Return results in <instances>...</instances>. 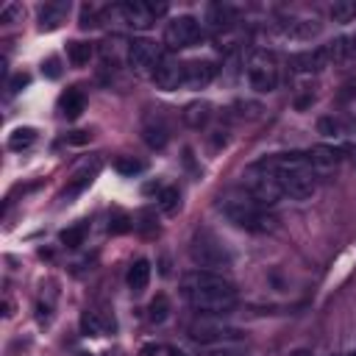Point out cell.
<instances>
[{"label":"cell","instance_id":"cell-1","mask_svg":"<svg viewBox=\"0 0 356 356\" xmlns=\"http://www.w3.org/2000/svg\"><path fill=\"white\" fill-rule=\"evenodd\" d=\"M181 295L197 314L206 317H222L239 303L234 284L211 270H189L181 278Z\"/></svg>","mask_w":356,"mask_h":356},{"label":"cell","instance_id":"cell-2","mask_svg":"<svg viewBox=\"0 0 356 356\" xmlns=\"http://www.w3.org/2000/svg\"><path fill=\"white\" fill-rule=\"evenodd\" d=\"M264 167L275 175V181L284 189V197L289 200H309L317 192V172L312 167L309 153L292 150V153H275L261 159Z\"/></svg>","mask_w":356,"mask_h":356},{"label":"cell","instance_id":"cell-3","mask_svg":"<svg viewBox=\"0 0 356 356\" xmlns=\"http://www.w3.org/2000/svg\"><path fill=\"white\" fill-rule=\"evenodd\" d=\"M220 211L225 214L228 222H234L242 231L250 234H273L278 228V217L261 206L259 200H253L245 189H231L225 195H220Z\"/></svg>","mask_w":356,"mask_h":356},{"label":"cell","instance_id":"cell-4","mask_svg":"<svg viewBox=\"0 0 356 356\" xmlns=\"http://www.w3.org/2000/svg\"><path fill=\"white\" fill-rule=\"evenodd\" d=\"M189 256H192V261H195L200 270H211V273H217V270H222V267L231 264L228 248H225V245L220 242V236H217L214 231H209V228H197V231L192 234V239H189Z\"/></svg>","mask_w":356,"mask_h":356},{"label":"cell","instance_id":"cell-5","mask_svg":"<svg viewBox=\"0 0 356 356\" xmlns=\"http://www.w3.org/2000/svg\"><path fill=\"white\" fill-rule=\"evenodd\" d=\"M189 339H195L203 348H231L245 339V334L228 323H220V317H197L189 325Z\"/></svg>","mask_w":356,"mask_h":356},{"label":"cell","instance_id":"cell-6","mask_svg":"<svg viewBox=\"0 0 356 356\" xmlns=\"http://www.w3.org/2000/svg\"><path fill=\"white\" fill-rule=\"evenodd\" d=\"M242 189L253 197V200H259L261 206H275L281 197H284V189H281V184L275 181V175L264 167V161L259 159V161H253L248 170H245V175H242Z\"/></svg>","mask_w":356,"mask_h":356},{"label":"cell","instance_id":"cell-7","mask_svg":"<svg viewBox=\"0 0 356 356\" xmlns=\"http://www.w3.org/2000/svg\"><path fill=\"white\" fill-rule=\"evenodd\" d=\"M245 72H248V83H250L253 92L270 95L278 86V58H275V53H270V50H250Z\"/></svg>","mask_w":356,"mask_h":356},{"label":"cell","instance_id":"cell-8","mask_svg":"<svg viewBox=\"0 0 356 356\" xmlns=\"http://www.w3.org/2000/svg\"><path fill=\"white\" fill-rule=\"evenodd\" d=\"M200 36H203V25H200L195 17H189V14L172 17V19L167 22V28H164V42H167V47H172V50L192 47L195 42H200Z\"/></svg>","mask_w":356,"mask_h":356},{"label":"cell","instance_id":"cell-9","mask_svg":"<svg viewBox=\"0 0 356 356\" xmlns=\"http://www.w3.org/2000/svg\"><path fill=\"white\" fill-rule=\"evenodd\" d=\"M161 56H164V53H161V47H159L153 39H134V42L128 44V53H125L128 67H131L136 75H150V78H153V72H156Z\"/></svg>","mask_w":356,"mask_h":356},{"label":"cell","instance_id":"cell-10","mask_svg":"<svg viewBox=\"0 0 356 356\" xmlns=\"http://www.w3.org/2000/svg\"><path fill=\"white\" fill-rule=\"evenodd\" d=\"M122 14V19L134 28V31H147L156 25V17H161L167 11V3H145V0H128L120 3L117 8Z\"/></svg>","mask_w":356,"mask_h":356},{"label":"cell","instance_id":"cell-11","mask_svg":"<svg viewBox=\"0 0 356 356\" xmlns=\"http://www.w3.org/2000/svg\"><path fill=\"white\" fill-rule=\"evenodd\" d=\"M309 159H312V167H314L317 178H331V175L339 170L342 147H334V145H314V147L309 150Z\"/></svg>","mask_w":356,"mask_h":356},{"label":"cell","instance_id":"cell-12","mask_svg":"<svg viewBox=\"0 0 356 356\" xmlns=\"http://www.w3.org/2000/svg\"><path fill=\"white\" fill-rule=\"evenodd\" d=\"M289 67H292V72H298V75H312V72H320V70L331 67V56H328V50H325V44H323V47H314V50L295 53V56L289 58Z\"/></svg>","mask_w":356,"mask_h":356},{"label":"cell","instance_id":"cell-13","mask_svg":"<svg viewBox=\"0 0 356 356\" xmlns=\"http://www.w3.org/2000/svg\"><path fill=\"white\" fill-rule=\"evenodd\" d=\"M153 81H156V86L159 89H164V92H172V89H178L181 83H184V64L175 58V56H161V61H159V67H156V72H153Z\"/></svg>","mask_w":356,"mask_h":356},{"label":"cell","instance_id":"cell-14","mask_svg":"<svg viewBox=\"0 0 356 356\" xmlns=\"http://www.w3.org/2000/svg\"><path fill=\"white\" fill-rule=\"evenodd\" d=\"M214 75H217V64L209 58H195V61L184 64V86H189V89L209 86L214 81Z\"/></svg>","mask_w":356,"mask_h":356},{"label":"cell","instance_id":"cell-15","mask_svg":"<svg viewBox=\"0 0 356 356\" xmlns=\"http://www.w3.org/2000/svg\"><path fill=\"white\" fill-rule=\"evenodd\" d=\"M281 33L289 39H312L320 33V22L314 17H286L281 19Z\"/></svg>","mask_w":356,"mask_h":356},{"label":"cell","instance_id":"cell-16","mask_svg":"<svg viewBox=\"0 0 356 356\" xmlns=\"http://www.w3.org/2000/svg\"><path fill=\"white\" fill-rule=\"evenodd\" d=\"M142 139H145L147 147L161 150L170 142V131H167L164 120L161 117H145V122H142Z\"/></svg>","mask_w":356,"mask_h":356},{"label":"cell","instance_id":"cell-17","mask_svg":"<svg viewBox=\"0 0 356 356\" xmlns=\"http://www.w3.org/2000/svg\"><path fill=\"white\" fill-rule=\"evenodd\" d=\"M67 14H70V3H64V0L44 3L39 8V28L42 31H56L61 22H67Z\"/></svg>","mask_w":356,"mask_h":356},{"label":"cell","instance_id":"cell-18","mask_svg":"<svg viewBox=\"0 0 356 356\" xmlns=\"http://www.w3.org/2000/svg\"><path fill=\"white\" fill-rule=\"evenodd\" d=\"M108 328H114V320H111V317H103V314L95 312V309H86V312L81 314V331H83V334L100 337V334H106Z\"/></svg>","mask_w":356,"mask_h":356},{"label":"cell","instance_id":"cell-19","mask_svg":"<svg viewBox=\"0 0 356 356\" xmlns=\"http://www.w3.org/2000/svg\"><path fill=\"white\" fill-rule=\"evenodd\" d=\"M97 170H100V161H97V159H95V164H92V167L86 164L83 170H78V172H75V178L70 181V186L64 189V197H67V200H72L75 195H81V192L92 184V178L97 175Z\"/></svg>","mask_w":356,"mask_h":356},{"label":"cell","instance_id":"cell-20","mask_svg":"<svg viewBox=\"0 0 356 356\" xmlns=\"http://www.w3.org/2000/svg\"><path fill=\"white\" fill-rule=\"evenodd\" d=\"M83 106H86V100H83V92L81 89H67L61 95V100H58V108H61V114L67 120H78L81 111H83Z\"/></svg>","mask_w":356,"mask_h":356},{"label":"cell","instance_id":"cell-21","mask_svg":"<svg viewBox=\"0 0 356 356\" xmlns=\"http://www.w3.org/2000/svg\"><path fill=\"white\" fill-rule=\"evenodd\" d=\"M209 120H211V106L203 103V100L189 103V106L184 108V122H186L189 128H203Z\"/></svg>","mask_w":356,"mask_h":356},{"label":"cell","instance_id":"cell-22","mask_svg":"<svg viewBox=\"0 0 356 356\" xmlns=\"http://www.w3.org/2000/svg\"><path fill=\"white\" fill-rule=\"evenodd\" d=\"M150 281V261L147 259H136L131 267H128V286L134 292H142Z\"/></svg>","mask_w":356,"mask_h":356},{"label":"cell","instance_id":"cell-23","mask_svg":"<svg viewBox=\"0 0 356 356\" xmlns=\"http://www.w3.org/2000/svg\"><path fill=\"white\" fill-rule=\"evenodd\" d=\"M67 58H70L72 67H83V64H89V58H92V44H89V42H70V47H67Z\"/></svg>","mask_w":356,"mask_h":356},{"label":"cell","instance_id":"cell-24","mask_svg":"<svg viewBox=\"0 0 356 356\" xmlns=\"http://www.w3.org/2000/svg\"><path fill=\"white\" fill-rule=\"evenodd\" d=\"M331 19L334 22H353L356 19V0H337L331 6Z\"/></svg>","mask_w":356,"mask_h":356},{"label":"cell","instance_id":"cell-25","mask_svg":"<svg viewBox=\"0 0 356 356\" xmlns=\"http://www.w3.org/2000/svg\"><path fill=\"white\" fill-rule=\"evenodd\" d=\"M317 131L323 136H331V139H342L348 134L345 125H342V120H337V117H320L317 120Z\"/></svg>","mask_w":356,"mask_h":356},{"label":"cell","instance_id":"cell-26","mask_svg":"<svg viewBox=\"0 0 356 356\" xmlns=\"http://www.w3.org/2000/svg\"><path fill=\"white\" fill-rule=\"evenodd\" d=\"M36 142V131L33 128H17L11 136H8V147L11 150H25Z\"/></svg>","mask_w":356,"mask_h":356},{"label":"cell","instance_id":"cell-27","mask_svg":"<svg viewBox=\"0 0 356 356\" xmlns=\"http://www.w3.org/2000/svg\"><path fill=\"white\" fill-rule=\"evenodd\" d=\"M178 203H181V195H178V189H175V186L161 189V195H159V209H161V211L172 214V211L178 209Z\"/></svg>","mask_w":356,"mask_h":356},{"label":"cell","instance_id":"cell-28","mask_svg":"<svg viewBox=\"0 0 356 356\" xmlns=\"http://www.w3.org/2000/svg\"><path fill=\"white\" fill-rule=\"evenodd\" d=\"M83 236H86V225L64 228V231H61V245H67V248H81V245H83Z\"/></svg>","mask_w":356,"mask_h":356},{"label":"cell","instance_id":"cell-29","mask_svg":"<svg viewBox=\"0 0 356 356\" xmlns=\"http://www.w3.org/2000/svg\"><path fill=\"white\" fill-rule=\"evenodd\" d=\"M209 17H211V25H228V19H231V8L228 6H209Z\"/></svg>","mask_w":356,"mask_h":356},{"label":"cell","instance_id":"cell-30","mask_svg":"<svg viewBox=\"0 0 356 356\" xmlns=\"http://www.w3.org/2000/svg\"><path fill=\"white\" fill-rule=\"evenodd\" d=\"M117 172H122V175H136V172H142L145 170V164L139 161V159H117Z\"/></svg>","mask_w":356,"mask_h":356},{"label":"cell","instance_id":"cell-31","mask_svg":"<svg viewBox=\"0 0 356 356\" xmlns=\"http://www.w3.org/2000/svg\"><path fill=\"white\" fill-rule=\"evenodd\" d=\"M167 312H170V303H167V298H164V295H159V298L150 303V320L161 323V320L167 317Z\"/></svg>","mask_w":356,"mask_h":356},{"label":"cell","instance_id":"cell-32","mask_svg":"<svg viewBox=\"0 0 356 356\" xmlns=\"http://www.w3.org/2000/svg\"><path fill=\"white\" fill-rule=\"evenodd\" d=\"M17 17H22V8H19L17 3H8V6L0 11V19H3V22H14Z\"/></svg>","mask_w":356,"mask_h":356},{"label":"cell","instance_id":"cell-33","mask_svg":"<svg viewBox=\"0 0 356 356\" xmlns=\"http://www.w3.org/2000/svg\"><path fill=\"white\" fill-rule=\"evenodd\" d=\"M128 228H131V222H128L125 214H117V217L108 222V231H111V234H122V231H128Z\"/></svg>","mask_w":356,"mask_h":356},{"label":"cell","instance_id":"cell-34","mask_svg":"<svg viewBox=\"0 0 356 356\" xmlns=\"http://www.w3.org/2000/svg\"><path fill=\"white\" fill-rule=\"evenodd\" d=\"M42 72L47 75V78H58L61 75V67H58V58L53 56V58H47L44 64H42Z\"/></svg>","mask_w":356,"mask_h":356},{"label":"cell","instance_id":"cell-35","mask_svg":"<svg viewBox=\"0 0 356 356\" xmlns=\"http://www.w3.org/2000/svg\"><path fill=\"white\" fill-rule=\"evenodd\" d=\"M28 81H31V78H28L25 72H19V75H14V78L8 81V92H11V95H14V92H19L22 86H28Z\"/></svg>","mask_w":356,"mask_h":356},{"label":"cell","instance_id":"cell-36","mask_svg":"<svg viewBox=\"0 0 356 356\" xmlns=\"http://www.w3.org/2000/svg\"><path fill=\"white\" fill-rule=\"evenodd\" d=\"M209 356H242V350L236 345H231V348H214Z\"/></svg>","mask_w":356,"mask_h":356},{"label":"cell","instance_id":"cell-37","mask_svg":"<svg viewBox=\"0 0 356 356\" xmlns=\"http://www.w3.org/2000/svg\"><path fill=\"white\" fill-rule=\"evenodd\" d=\"M70 142H72V145H83V142H89V134H86V131H75V134L70 136Z\"/></svg>","mask_w":356,"mask_h":356},{"label":"cell","instance_id":"cell-38","mask_svg":"<svg viewBox=\"0 0 356 356\" xmlns=\"http://www.w3.org/2000/svg\"><path fill=\"white\" fill-rule=\"evenodd\" d=\"M345 153H348V156H350V161L356 164V142H348V145L342 147V156H345Z\"/></svg>","mask_w":356,"mask_h":356},{"label":"cell","instance_id":"cell-39","mask_svg":"<svg viewBox=\"0 0 356 356\" xmlns=\"http://www.w3.org/2000/svg\"><path fill=\"white\" fill-rule=\"evenodd\" d=\"M345 356H356V350H350V353H345Z\"/></svg>","mask_w":356,"mask_h":356}]
</instances>
